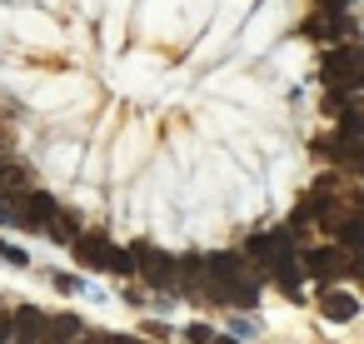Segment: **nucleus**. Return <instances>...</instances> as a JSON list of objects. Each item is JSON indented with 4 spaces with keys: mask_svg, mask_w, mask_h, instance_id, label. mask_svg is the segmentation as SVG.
<instances>
[{
    "mask_svg": "<svg viewBox=\"0 0 364 344\" xmlns=\"http://www.w3.org/2000/svg\"><path fill=\"white\" fill-rule=\"evenodd\" d=\"M46 324H50L46 314L21 309V314H16V329H21V334H16V344H46Z\"/></svg>",
    "mask_w": 364,
    "mask_h": 344,
    "instance_id": "obj_9",
    "label": "nucleus"
},
{
    "mask_svg": "<svg viewBox=\"0 0 364 344\" xmlns=\"http://www.w3.org/2000/svg\"><path fill=\"white\" fill-rule=\"evenodd\" d=\"M135 269H140L150 284H170V279H175V264H170L160 249H135Z\"/></svg>",
    "mask_w": 364,
    "mask_h": 344,
    "instance_id": "obj_8",
    "label": "nucleus"
},
{
    "mask_svg": "<svg viewBox=\"0 0 364 344\" xmlns=\"http://www.w3.org/2000/svg\"><path fill=\"white\" fill-rule=\"evenodd\" d=\"M319 155H329V160H339V165H349V170H359V175H364V135L319 140Z\"/></svg>",
    "mask_w": 364,
    "mask_h": 344,
    "instance_id": "obj_7",
    "label": "nucleus"
},
{
    "mask_svg": "<svg viewBox=\"0 0 364 344\" xmlns=\"http://www.w3.org/2000/svg\"><path fill=\"white\" fill-rule=\"evenodd\" d=\"M50 235H55V240H80V225H75L70 215H60V220H50Z\"/></svg>",
    "mask_w": 364,
    "mask_h": 344,
    "instance_id": "obj_14",
    "label": "nucleus"
},
{
    "mask_svg": "<svg viewBox=\"0 0 364 344\" xmlns=\"http://www.w3.org/2000/svg\"><path fill=\"white\" fill-rule=\"evenodd\" d=\"M110 344H140V339H110Z\"/></svg>",
    "mask_w": 364,
    "mask_h": 344,
    "instance_id": "obj_16",
    "label": "nucleus"
},
{
    "mask_svg": "<svg viewBox=\"0 0 364 344\" xmlns=\"http://www.w3.org/2000/svg\"><path fill=\"white\" fill-rule=\"evenodd\" d=\"M319 75H324V85H329V90L354 95V90L364 85V50H359V45H334V50L324 55Z\"/></svg>",
    "mask_w": 364,
    "mask_h": 344,
    "instance_id": "obj_3",
    "label": "nucleus"
},
{
    "mask_svg": "<svg viewBox=\"0 0 364 344\" xmlns=\"http://www.w3.org/2000/svg\"><path fill=\"white\" fill-rule=\"evenodd\" d=\"M339 240H344L349 249L364 254V220H344V225H339Z\"/></svg>",
    "mask_w": 364,
    "mask_h": 344,
    "instance_id": "obj_12",
    "label": "nucleus"
},
{
    "mask_svg": "<svg viewBox=\"0 0 364 344\" xmlns=\"http://www.w3.org/2000/svg\"><path fill=\"white\" fill-rule=\"evenodd\" d=\"M75 254H80V264H85V269H115V274L135 269V259H130L125 249H115L105 235H85V230H80V240H75Z\"/></svg>",
    "mask_w": 364,
    "mask_h": 344,
    "instance_id": "obj_4",
    "label": "nucleus"
},
{
    "mask_svg": "<svg viewBox=\"0 0 364 344\" xmlns=\"http://www.w3.org/2000/svg\"><path fill=\"white\" fill-rule=\"evenodd\" d=\"M205 274H210V294H215V299L240 304V309H255L259 294H255V279H250V269H245L240 254H210Z\"/></svg>",
    "mask_w": 364,
    "mask_h": 344,
    "instance_id": "obj_1",
    "label": "nucleus"
},
{
    "mask_svg": "<svg viewBox=\"0 0 364 344\" xmlns=\"http://www.w3.org/2000/svg\"><path fill=\"white\" fill-rule=\"evenodd\" d=\"M80 334H85V324H80L75 314H65V319H50V324H46V344H80Z\"/></svg>",
    "mask_w": 364,
    "mask_h": 344,
    "instance_id": "obj_11",
    "label": "nucleus"
},
{
    "mask_svg": "<svg viewBox=\"0 0 364 344\" xmlns=\"http://www.w3.org/2000/svg\"><path fill=\"white\" fill-rule=\"evenodd\" d=\"M50 215H55V205H50V195H41V190H21L16 195V225L21 230H50Z\"/></svg>",
    "mask_w": 364,
    "mask_h": 344,
    "instance_id": "obj_5",
    "label": "nucleus"
},
{
    "mask_svg": "<svg viewBox=\"0 0 364 344\" xmlns=\"http://www.w3.org/2000/svg\"><path fill=\"white\" fill-rule=\"evenodd\" d=\"M304 269H309L314 279H339V274L349 269V259H344L339 244H324V249H309V254H304Z\"/></svg>",
    "mask_w": 364,
    "mask_h": 344,
    "instance_id": "obj_6",
    "label": "nucleus"
},
{
    "mask_svg": "<svg viewBox=\"0 0 364 344\" xmlns=\"http://www.w3.org/2000/svg\"><path fill=\"white\" fill-rule=\"evenodd\" d=\"M250 259L259 269H269L284 289L299 284V264H294V244H289V230H274V235H255L250 240Z\"/></svg>",
    "mask_w": 364,
    "mask_h": 344,
    "instance_id": "obj_2",
    "label": "nucleus"
},
{
    "mask_svg": "<svg viewBox=\"0 0 364 344\" xmlns=\"http://www.w3.org/2000/svg\"><path fill=\"white\" fill-rule=\"evenodd\" d=\"M215 344H240V339H215Z\"/></svg>",
    "mask_w": 364,
    "mask_h": 344,
    "instance_id": "obj_17",
    "label": "nucleus"
},
{
    "mask_svg": "<svg viewBox=\"0 0 364 344\" xmlns=\"http://www.w3.org/2000/svg\"><path fill=\"white\" fill-rule=\"evenodd\" d=\"M339 135H364V105H359V110H344V115H339Z\"/></svg>",
    "mask_w": 364,
    "mask_h": 344,
    "instance_id": "obj_13",
    "label": "nucleus"
},
{
    "mask_svg": "<svg viewBox=\"0 0 364 344\" xmlns=\"http://www.w3.org/2000/svg\"><path fill=\"white\" fill-rule=\"evenodd\" d=\"M6 334H11V319H6V314H0V344H6Z\"/></svg>",
    "mask_w": 364,
    "mask_h": 344,
    "instance_id": "obj_15",
    "label": "nucleus"
},
{
    "mask_svg": "<svg viewBox=\"0 0 364 344\" xmlns=\"http://www.w3.org/2000/svg\"><path fill=\"white\" fill-rule=\"evenodd\" d=\"M319 309H324V319H339V324H344V319H354V314H359V299H354V294L329 289V294L319 299Z\"/></svg>",
    "mask_w": 364,
    "mask_h": 344,
    "instance_id": "obj_10",
    "label": "nucleus"
}]
</instances>
